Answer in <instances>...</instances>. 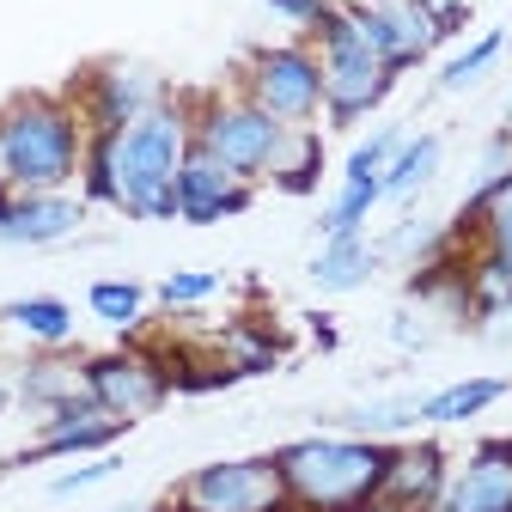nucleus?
Instances as JSON below:
<instances>
[{"mask_svg":"<svg viewBox=\"0 0 512 512\" xmlns=\"http://www.w3.org/2000/svg\"><path fill=\"white\" fill-rule=\"evenodd\" d=\"M86 116L92 135H116V128H128L135 116H147L159 98H165V80L153 68H141V61H98V68H86L68 92Z\"/></svg>","mask_w":512,"mask_h":512,"instance_id":"9","label":"nucleus"},{"mask_svg":"<svg viewBox=\"0 0 512 512\" xmlns=\"http://www.w3.org/2000/svg\"><path fill=\"white\" fill-rule=\"evenodd\" d=\"M220 287H226V281H220L214 269H171V275L153 287V299H159L165 311H196V305H208Z\"/></svg>","mask_w":512,"mask_h":512,"instance_id":"29","label":"nucleus"},{"mask_svg":"<svg viewBox=\"0 0 512 512\" xmlns=\"http://www.w3.org/2000/svg\"><path fill=\"white\" fill-rule=\"evenodd\" d=\"M512 384L500 372H482V378H458V384H439V391L421 397V427H464V421H482Z\"/></svg>","mask_w":512,"mask_h":512,"instance_id":"18","label":"nucleus"},{"mask_svg":"<svg viewBox=\"0 0 512 512\" xmlns=\"http://www.w3.org/2000/svg\"><path fill=\"white\" fill-rule=\"evenodd\" d=\"M281 354H287V336L281 330H256V324H232L226 330V366L238 378H256V372L281 366Z\"/></svg>","mask_w":512,"mask_h":512,"instance_id":"26","label":"nucleus"},{"mask_svg":"<svg viewBox=\"0 0 512 512\" xmlns=\"http://www.w3.org/2000/svg\"><path fill=\"white\" fill-rule=\"evenodd\" d=\"M500 55H506V31H482L476 43H464V49L439 68V92H470V86L494 68V61H500Z\"/></svg>","mask_w":512,"mask_h":512,"instance_id":"27","label":"nucleus"},{"mask_svg":"<svg viewBox=\"0 0 512 512\" xmlns=\"http://www.w3.org/2000/svg\"><path fill=\"white\" fill-rule=\"evenodd\" d=\"M13 403H19V384H13V378H7V372H0V415H7V409H13Z\"/></svg>","mask_w":512,"mask_h":512,"instance_id":"36","label":"nucleus"},{"mask_svg":"<svg viewBox=\"0 0 512 512\" xmlns=\"http://www.w3.org/2000/svg\"><path fill=\"white\" fill-rule=\"evenodd\" d=\"M171 189H177V220L183 226H220V220H232V214H244L256 202V189L244 177H232L226 165H214L196 147H189V159L177 165Z\"/></svg>","mask_w":512,"mask_h":512,"instance_id":"13","label":"nucleus"},{"mask_svg":"<svg viewBox=\"0 0 512 512\" xmlns=\"http://www.w3.org/2000/svg\"><path fill=\"white\" fill-rule=\"evenodd\" d=\"M86 391L98 409H110L116 421H147L153 409H165L171 397V372L159 354L141 348H110V354H86Z\"/></svg>","mask_w":512,"mask_h":512,"instance_id":"8","label":"nucleus"},{"mask_svg":"<svg viewBox=\"0 0 512 512\" xmlns=\"http://www.w3.org/2000/svg\"><path fill=\"white\" fill-rule=\"evenodd\" d=\"M196 147V122L177 92H165L147 116L110 135V165H116V214L128 220H177V165Z\"/></svg>","mask_w":512,"mask_h":512,"instance_id":"2","label":"nucleus"},{"mask_svg":"<svg viewBox=\"0 0 512 512\" xmlns=\"http://www.w3.org/2000/svg\"><path fill=\"white\" fill-rule=\"evenodd\" d=\"M433 512H512V445L488 439L445 476V494Z\"/></svg>","mask_w":512,"mask_h":512,"instance_id":"15","label":"nucleus"},{"mask_svg":"<svg viewBox=\"0 0 512 512\" xmlns=\"http://www.w3.org/2000/svg\"><path fill=\"white\" fill-rule=\"evenodd\" d=\"M324 165H330L324 135H317V128H287V147H281L269 183L281 196H317V189H324Z\"/></svg>","mask_w":512,"mask_h":512,"instance_id":"21","label":"nucleus"},{"mask_svg":"<svg viewBox=\"0 0 512 512\" xmlns=\"http://www.w3.org/2000/svg\"><path fill=\"white\" fill-rule=\"evenodd\" d=\"M452 250V226H433V220H397L391 238H378V256L384 263H433V256Z\"/></svg>","mask_w":512,"mask_h":512,"instance_id":"24","label":"nucleus"},{"mask_svg":"<svg viewBox=\"0 0 512 512\" xmlns=\"http://www.w3.org/2000/svg\"><path fill=\"white\" fill-rule=\"evenodd\" d=\"M305 324H311V342H317V348H336V342H342V330L330 324V317H305Z\"/></svg>","mask_w":512,"mask_h":512,"instance_id":"35","label":"nucleus"},{"mask_svg":"<svg viewBox=\"0 0 512 512\" xmlns=\"http://www.w3.org/2000/svg\"><path fill=\"white\" fill-rule=\"evenodd\" d=\"M342 427L360 439H397V433L421 427V397H366V403L342 409Z\"/></svg>","mask_w":512,"mask_h":512,"instance_id":"22","label":"nucleus"},{"mask_svg":"<svg viewBox=\"0 0 512 512\" xmlns=\"http://www.w3.org/2000/svg\"><path fill=\"white\" fill-rule=\"evenodd\" d=\"M348 13H354L366 49H372L397 80H403L409 68H421V61L433 55V43H439L433 19L415 7V0H348Z\"/></svg>","mask_w":512,"mask_h":512,"instance_id":"10","label":"nucleus"},{"mask_svg":"<svg viewBox=\"0 0 512 512\" xmlns=\"http://www.w3.org/2000/svg\"><path fill=\"white\" fill-rule=\"evenodd\" d=\"M153 512H189V506H177V500H159V506H153Z\"/></svg>","mask_w":512,"mask_h":512,"instance_id":"37","label":"nucleus"},{"mask_svg":"<svg viewBox=\"0 0 512 512\" xmlns=\"http://www.w3.org/2000/svg\"><path fill=\"white\" fill-rule=\"evenodd\" d=\"M19 403L37 409V415H61V409H74L86 403V354L74 348H31V360L19 366Z\"/></svg>","mask_w":512,"mask_h":512,"instance_id":"16","label":"nucleus"},{"mask_svg":"<svg viewBox=\"0 0 512 512\" xmlns=\"http://www.w3.org/2000/svg\"><path fill=\"white\" fill-rule=\"evenodd\" d=\"M378 269H384V256H378V238H372V232L324 238V244H317V256L305 263V275H311L317 293H354V287H366Z\"/></svg>","mask_w":512,"mask_h":512,"instance_id":"17","label":"nucleus"},{"mask_svg":"<svg viewBox=\"0 0 512 512\" xmlns=\"http://www.w3.org/2000/svg\"><path fill=\"white\" fill-rule=\"evenodd\" d=\"M189 122H196V153H208L214 165H226L244 183L269 177L275 159H281V147H287V128L269 110H256L244 92L202 98L196 110H189Z\"/></svg>","mask_w":512,"mask_h":512,"instance_id":"5","label":"nucleus"},{"mask_svg":"<svg viewBox=\"0 0 512 512\" xmlns=\"http://www.w3.org/2000/svg\"><path fill=\"white\" fill-rule=\"evenodd\" d=\"M86 305H92L98 324H110V330H135L141 317H147V305H153V293H147L141 281H92V287H86Z\"/></svg>","mask_w":512,"mask_h":512,"instance_id":"25","label":"nucleus"},{"mask_svg":"<svg viewBox=\"0 0 512 512\" xmlns=\"http://www.w3.org/2000/svg\"><path fill=\"white\" fill-rule=\"evenodd\" d=\"M86 202L68 189H0V244L13 250H49L68 244L86 226Z\"/></svg>","mask_w":512,"mask_h":512,"instance_id":"11","label":"nucleus"},{"mask_svg":"<svg viewBox=\"0 0 512 512\" xmlns=\"http://www.w3.org/2000/svg\"><path fill=\"white\" fill-rule=\"evenodd\" d=\"M506 445H512V439H506Z\"/></svg>","mask_w":512,"mask_h":512,"instance_id":"40","label":"nucleus"},{"mask_svg":"<svg viewBox=\"0 0 512 512\" xmlns=\"http://www.w3.org/2000/svg\"><path fill=\"white\" fill-rule=\"evenodd\" d=\"M311 49H317V61H324V122L330 128H360L372 110H384L397 74L366 49L348 0H336L330 19L311 31Z\"/></svg>","mask_w":512,"mask_h":512,"instance_id":"4","label":"nucleus"},{"mask_svg":"<svg viewBox=\"0 0 512 512\" xmlns=\"http://www.w3.org/2000/svg\"><path fill=\"white\" fill-rule=\"evenodd\" d=\"M409 135L397 122H384V128H372V135H360L354 147H348V159H342V177H366V183H384V171H391V159H397V147H403Z\"/></svg>","mask_w":512,"mask_h":512,"instance_id":"28","label":"nucleus"},{"mask_svg":"<svg viewBox=\"0 0 512 512\" xmlns=\"http://www.w3.org/2000/svg\"><path fill=\"white\" fill-rule=\"evenodd\" d=\"M263 7L287 25V31H299V37H311L317 25H324L330 19V7H336V0H263Z\"/></svg>","mask_w":512,"mask_h":512,"instance_id":"31","label":"nucleus"},{"mask_svg":"<svg viewBox=\"0 0 512 512\" xmlns=\"http://www.w3.org/2000/svg\"><path fill=\"white\" fill-rule=\"evenodd\" d=\"M384 464H391V439L360 433H311L275 452L281 488L299 512H378Z\"/></svg>","mask_w":512,"mask_h":512,"instance_id":"3","label":"nucleus"},{"mask_svg":"<svg viewBox=\"0 0 512 512\" xmlns=\"http://www.w3.org/2000/svg\"><path fill=\"white\" fill-rule=\"evenodd\" d=\"M122 464H116V452H98V458H74V470H61L55 482H49V500H74V494H86V488H98V482H110Z\"/></svg>","mask_w":512,"mask_h":512,"instance_id":"30","label":"nucleus"},{"mask_svg":"<svg viewBox=\"0 0 512 512\" xmlns=\"http://www.w3.org/2000/svg\"><path fill=\"white\" fill-rule=\"evenodd\" d=\"M415 7L433 19V31H439V43H445V37H458V31L470 25V13L482 7V0H415Z\"/></svg>","mask_w":512,"mask_h":512,"instance_id":"32","label":"nucleus"},{"mask_svg":"<svg viewBox=\"0 0 512 512\" xmlns=\"http://www.w3.org/2000/svg\"><path fill=\"white\" fill-rule=\"evenodd\" d=\"M0 324L13 336H25L31 348H74V305L55 299V293H31V299L0 305Z\"/></svg>","mask_w":512,"mask_h":512,"instance_id":"19","label":"nucleus"},{"mask_svg":"<svg viewBox=\"0 0 512 512\" xmlns=\"http://www.w3.org/2000/svg\"><path fill=\"white\" fill-rule=\"evenodd\" d=\"M116 512H153V506H116Z\"/></svg>","mask_w":512,"mask_h":512,"instance_id":"38","label":"nucleus"},{"mask_svg":"<svg viewBox=\"0 0 512 512\" xmlns=\"http://www.w3.org/2000/svg\"><path fill=\"white\" fill-rule=\"evenodd\" d=\"M391 342H397L403 354H421V348L433 342V330H427V324H421V317H415V305H403V311L391 317Z\"/></svg>","mask_w":512,"mask_h":512,"instance_id":"34","label":"nucleus"},{"mask_svg":"<svg viewBox=\"0 0 512 512\" xmlns=\"http://www.w3.org/2000/svg\"><path fill=\"white\" fill-rule=\"evenodd\" d=\"M177 506L189 512H299L281 488V470H275V452L269 458H220V464H202L189 470L177 488H171Z\"/></svg>","mask_w":512,"mask_h":512,"instance_id":"7","label":"nucleus"},{"mask_svg":"<svg viewBox=\"0 0 512 512\" xmlns=\"http://www.w3.org/2000/svg\"><path fill=\"white\" fill-rule=\"evenodd\" d=\"M384 208V183L366 177H342V189L330 196L324 220H317V238H342V232H366V220Z\"/></svg>","mask_w":512,"mask_h":512,"instance_id":"23","label":"nucleus"},{"mask_svg":"<svg viewBox=\"0 0 512 512\" xmlns=\"http://www.w3.org/2000/svg\"><path fill=\"white\" fill-rule=\"evenodd\" d=\"M506 128H512V98H506Z\"/></svg>","mask_w":512,"mask_h":512,"instance_id":"39","label":"nucleus"},{"mask_svg":"<svg viewBox=\"0 0 512 512\" xmlns=\"http://www.w3.org/2000/svg\"><path fill=\"white\" fill-rule=\"evenodd\" d=\"M445 476H452V464H445L439 439H391L378 512H433L445 494Z\"/></svg>","mask_w":512,"mask_h":512,"instance_id":"12","label":"nucleus"},{"mask_svg":"<svg viewBox=\"0 0 512 512\" xmlns=\"http://www.w3.org/2000/svg\"><path fill=\"white\" fill-rule=\"evenodd\" d=\"M238 92L256 110H269L281 128H311L324 116V61L311 43H263L244 55Z\"/></svg>","mask_w":512,"mask_h":512,"instance_id":"6","label":"nucleus"},{"mask_svg":"<svg viewBox=\"0 0 512 512\" xmlns=\"http://www.w3.org/2000/svg\"><path fill=\"white\" fill-rule=\"evenodd\" d=\"M512 171V128H500V135L482 147V159H476V183H494V177H506Z\"/></svg>","mask_w":512,"mask_h":512,"instance_id":"33","label":"nucleus"},{"mask_svg":"<svg viewBox=\"0 0 512 512\" xmlns=\"http://www.w3.org/2000/svg\"><path fill=\"white\" fill-rule=\"evenodd\" d=\"M439 159H445V141L439 135H409L384 171V208H415V196L439 177Z\"/></svg>","mask_w":512,"mask_h":512,"instance_id":"20","label":"nucleus"},{"mask_svg":"<svg viewBox=\"0 0 512 512\" xmlns=\"http://www.w3.org/2000/svg\"><path fill=\"white\" fill-rule=\"evenodd\" d=\"M128 433V421H116L110 409H98L92 397L61 409V415H43L37 439L25 445V464H49V458H98V452H116V439Z\"/></svg>","mask_w":512,"mask_h":512,"instance_id":"14","label":"nucleus"},{"mask_svg":"<svg viewBox=\"0 0 512 512\" xmlns=\"http://www.w3.org/2000/svg\"><path fill=\"white\" fill-rule=\"evenodd\" d=\"M92 128L74 98L25 92L0 104V189H68L80 183Z\"/></svg>","mask_w":512,"mask_h":512,"instance_id":"1","label":"nucleus"}]
</instances>
